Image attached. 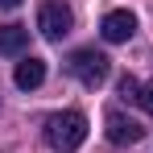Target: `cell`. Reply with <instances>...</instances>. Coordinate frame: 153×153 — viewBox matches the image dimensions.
<instances>
[{"label":"cell","mask_w":153,"mask_h":153,"mask_svg":"<svg viewBox=\"0 0 153 153\" xmlns=\"http://www.w3.org/2000/svg\"><path fill=\"white\" fill-rule=\"evenodd\" d=\"M87 141V116L66 108V112H54L46 116V145L58 153H75L79 145Z\"/></svg>","instance_id":"obj_1"},{"label":"cell","mask_w":153,"mask_h":153,"mask_svg":"<svg viewBox=\"0 0 153 153\" xmlns=\"http://www.w3.org/2000/svg\"><path fill=\"white\" fill-rule=\"evenodd\" d=\"M66 71L83 83V87H103L108 83V75H112V62H108V54H100L95 46H83V50H75L71 58H66Z\"/></svg>","instance_id":"obj_2"},{"label":"cell","mask_w":153,"mask_h":153,"mask_svg":"<svg viewBox=\"0 0 153 153\" xmlns=\"http://www.w3.org/2000/svg\"><path fill=\"white\" fill-rule=\"evenodd\" d=\"M71 25H75V17H71V8L62 0H42L37 4V29H42L46 42H62L71 33Z\"/></svg>","instance_id":"obj_3"},{"label":"cell","mask_w":153,"mask_h":153,"mask_svg":"<svg viewBox=\"0 0 153 153\" xmlns=\"http://www.w3.org/2000/svg\"><path fill=\"white\" fill-rule=\"evenodd\" d=\"M100 33H103V42L120 46V42H128V37L137 33V17H132L128 8H112V13H103V21H100Z\"/></svg>","instance_id":"obj_4"},{"label":"cell","mask_w":153,"mask_h":153,"mask_svg":"<svg viewBox=\"0 0 153 153\" xmlns=\"http://www.w3.org/2000/svg\"><path fill=\"white\" fill-rule=\"evenodd\" d=\"M103 124H108V141H112V145H137V141L145 137L141 120H132V116L116 112V108L108 112V120H103Z\"/></svg>","instance_id":"obj_5"},{"label":"cell","mask_w":153,"mask_h":153,"mask_svg":"<svg viewBox=\"0 0 153 153\" xmlns=\"http://www.w3.org/2000/svg\"><path fill=\"white\" fill-rule=\"evenodd\" d=\"M13 83H17L21 91L42 87V83H46V62H42V58H21V62H17V71H13Z\"/></svg>","instance_id":"obj_6"},{"label":"cell","mask_w":153,"mask_h":153,"mask_svg":"<svg viewBox=\"0 0 153 153\" xmlns=\"http://www.w3.org/2000/svg\"><path fill=\"white\" fill-rule=\"evenodd\" d=\"M25 46H29L25 25H0V54H21Z\"/></svg>","instance_id":"obj_7"},{"label":"cell","mask_w":153,"mask_h":153,"mask_svg":"<svg viewBox=\"0 0 153 153\" xmlns=\"http://www.w3.org/2000/svg\"><path fill=\"white\" fill-rule=\"evenodd\" d=\"M137 103H141V108L153 116V83H141V91H137Z\"/></svg>","instance_id":"obj_8"},{"label":"cell","mask_w":153,"mask_h":153,"mask_svg":"<svg viewBox=\"0 0 153 153\" xmlns=\"http://www.w3.org/2000/svg\"><path fill=\"white\" fill-rule=\"evenodd\" d=\"M137 91H141V83H137L132 75H124V79H120V95H124V100H137Z\"/></svg>","instance_id":"obj_9"},{"label":"cell","mask_w":153,"mask_h":153,"mask_svg":"<svg viewBox=\"0 0 153 153\" xmlns=\"http://www.w3.org/2000/svg\"><path fill=\"white\" fill-rule=\"evenodd\" d=\"M17 4H21V0H0V8H17Z\"/></svg>","instance_id":"obj_10"}]
</instances>
